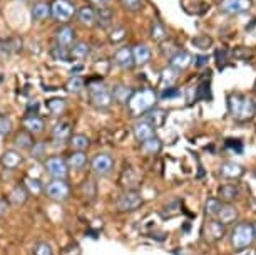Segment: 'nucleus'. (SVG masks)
Wrapping results in <instances>:
<instances>
[{"label":"nucleus","instance_id":"obj_1","mask_svg":"<svg viewBox=\"0 0 256 255\" xmlns=\"http://www.w3.org/2000/svg\"><path fill=\"white\" fill-rule=\"evenodd\" d=\"M228 111L231 118L238 123H248L254 118V101L250 99L248 96L240 93H231L228 96Z\"/></svg>","mask_w":256,"mask_h":255},{"label":"nucleus","instance_id":"obj_2","mask_svg":"<svg viewBox=\"0 0 256 255\" xmlns=\"http://www.w3.org/2000/svg\"><path fill=\"white\" fill-rule=\"evenodd\" d=\"M158 94L154 89L144 88L139 91H134L132 96L128 101V109L132 116H144L149 109L156 108Z\"/></svg>","mask_w":256,"mask_h":255},{"label":"nucleus","instance_id":"obj_3","mask_svg":"<svg viewBox=\"0 0 256 255\" xmlns=\"http://www.w3.org/2000/svg\"><path fill=\"white\" fill-rule=\"evenodd\" d=\"M254 242L253 225L248 222H240L231 230V245L234 250H244Z\"/></svg>","mask_w":256,"mask_h":255},{"label":"nucleus","instance_id":"obj_4","mask_svg":"<svg viewBox=\"0 0 256 255\" xmlns=\"http://www.w3.org/2000/svg\"><path fill=\"white\" fill-rule=\"evenodd\" d=\"M89 98H90V104H92L96 109H100V111L109 109L114 101L112 94H110V89L102 83L89 84Z\"/></svg>","mask_w":256,"mask_h":255},{"label":"nucleus","instance_id":"obj_5","mask_svg":"<svg viewBox=\"0 0 256 255\" xmlns=\"http://www.w3.org/2000/svg\"><path fill=\"white\" fill-rule=\"evenodd\" d=\"M142 201V196L138 190H126L116 200V208L120 213H129V211H136L138 208H141Z\"/></svg>","mask_w":256,"mask_h":255},{"label":"nucleus","instance_id":"obj_6","mask_svg":"<svg viewBox=\"0 0 256 255\" xmlns=\"http://www.w3.org/2000/svg\"><path fill=\"white\" fill-rule=\"evenodd\" d=\"M46 173L52 176V180H66L69 175V166L62 156H50L44 163Z\"/></svg>","mask_w":256,"mask_h":255},{"label":"nucleus","instance_id":"obj_7","mask_svg":"<svg viewBox=\"0 0 256 255\" xmlns=\"http://www.w3.org/2000/svg\"><path fill=\"white\" fill-rule=\"evenodd\" d=\"M46 195L54 201H66L70 196V186L66 180H52L44 186Z\"/></svg>","mask_w":256,"mask_h":255},{"label":"nucleus","instance_id":"obj_8","mask_svg":"<svg viewBox=\"0 0 256 255\" xmlns=\"http://www.w3.org/2000/svg\"><path fill=\"white\" fill-rule=\"evenodd\" d=\"M76 14V7L72 6L69 0H54L50 6V16L56 19L57 22H69Z\"/></svg>","mask_w":256,"mask_h":255},{"label":"nucleus","instance_id":"obj_9","mask_svg":"<svg viewBox=\"0 0 256 255\" xmlns=\"http://www.w3.org/2000/svg\"><path fill=\"white\" fill-rule=\"evenodd\" d=\"M253 7V0H221L220 11L228 16H240Z\"/></svg>","mask_w":256,"mask_h":255},{"label":"nucleus","instance_id":"obj_10","mask_svg":"<svg viewBox=\"0 0 256 255\" xmlns=\"http://www.w3.org/2000/svg\"><path fill=\"white\" fill-rule=\"evenodd\" d=\"M90 168H92V171L98 176L100 178L108 176L114 168V160L108 153H99V155H96L92 158V161H90Z\"/></svg>","mask_w":256,"mask_h":255},{"label":"nucleus","instance_id":"obj_11","mask_svg":"<svg viewBox=\"0 0 256 255\" xmlns=\"http://www.w3.org/2000/svg\"><path fill=\"white\" fill-rule=\"evenodd\" d=\"M132 133H134V138H136L139 144H141L142 141H146V139L156 136V128H154L149 121H146L144 118H141L139 121L134 123Z\"/></svg>","mask_w":256,"mask_h":255},{"label":"nucleus","instance_id":"obj_12","mask_svg":"<svg viewBox=\"0 0 256 255\" xmlns=\"http://www.w3.org/2000/svg\"><path fill=\"white\" fill-rule=\"evenodd\" d=\"M218 175L224 180H238L244 175V168L240 165V163H234V161H224L221 163L220 170H218Z\"/></svg>","mask_w":256,"mask_h":255},{"label":"nucleus","instance_id":"obj_13","mask_svg":"<svg viewBox=\"0 0 256 255\" xmlns=\"http://www.w3.org/2000/svg\"><path fill=\"white\" fill-rule=\"evenodd\" d=\"M192 61L194 59H192V56L188 51H178L176 54L169 57V67H172L178 72H182L192 64Z\"/></svg>","mask_w":256,"mask_h":255},{"label":"nucleus","instance_id":"obj_14","mask_svg":"<svg viewBox=\"0 0 256 255\" xmlns=\"http://www.w3.org/2000/svg\"><path fill=\"white\" fill-rule=\"evenodd\" d=\"M204 233H206L208 240H211V242H218V240H221L226 235V225L218 222L216 218H211L210 222L206 223Z\"/></svg>","mask_w":256,"mask_h":255},{"label":"nucleus","instance_id":"obj_15","mask_svg":"<svg viewBox=\"0 0 256 255\" xmlns=\"http://www.w3.org/2000/svg\"><path fill=\"white\" fill-rule=\"evenodd\" d=\"M114 62L120 69H132L134 67V57L131 47H119L114 52Z\"/></svg>","mask_w":256,"mask_h":255},{"label":"nucleus","instance_id":"obj_16","mask_svg":"<svg viewBox=\"0 0 256 255\" xmlns=\"http://www.w3.org/2000/svg\"><path fill=\"white\" fill-rule=\"evenodd\" d=\"M74 39H76V32H74V29L69 27V26H64V27H60L56 31L57 46L66 47V49H70V47L74 46Z\"/></svg>","mask_w":256,"mask_h":255},{"label":"nucleus","instance_id":"obj_17","mask_svg":"<svg viewBox=\"0 0 256 255\" xmlns=\"http://www.w3.org/2000/svg\"><path fill=\"white\" fill-rule=\"evenodd\" d=\"M24 129L26 131H28L30 134H38V133H42L44 131V119L42 118H38L37 114H27L26 118H24Z\"/></svg>","mask_w":256,"mask_h":255},{"label":"nucleus","instance_id":"obj_18","mask_svg":"<svg viewBox=\"0 0 256 255\" xmlns=\"http://www.w3.org/2000/svg\"><path fill=\"white\" fill-rule=\"evenodd\" d=\"M134 66H146L151 61V49L146 44H138L132 47Z\"/></svg>","mask_w":256,"mask_h":255},{"label":"nucleus","instance_id":"obj_19","mask_svg":"<svg viewBox=\"0 0 256 255\" xmlns=\"http://www.w3.org/2000/svg\"><path fill=\"white\" fill-rule=\"evenodd\" d=\"M218 196H220L221 201H224V203H231V201H234L240 196L238 185H234V183L221 185L220 190H218Z\"/></svg>","mask_w":256,"mask_h":255},{"label":"nucleus","instance_id":"obj_20","mask_svg":"<svg viewBox=\"0 0 256 255\" xmlns=\"http://www.w3.org/2000/svg\"><path fill=\"white\" fill-rule=\"evenodd\" d=\"M236 218H238V210H236L231 203H223L218 216H216V220L221 222L223 225L233 223V222H236Z\"/></svg>","mask_w":256,"mask_h":255},{"label":"nucleus","instance_id":"obj_21","mask_svg":"<svg viewBox=\"0 0 256 255\" xmlns=\"http://www.w3.org/2000/svg\"><path fill=\"white\" fill-rule=\"evenodd\" d=\"M24 161V156L20 155V151L16 150H7L2 155V165L7 170H16L17 166H20V163Z\"/></svg>","mask_w":256,"mask_h":255},{"label":"nucleus","instance_id":"obj_22","mask_svg":"<svg viewBox=\"0 0 256 255\" xmlns=\"http://www.w3.org/2000/svg\"><path fill=\"white\" fill-rule=\"evenodd\" d=\"M70 138V123L60 121L52 128V139L56 143H66Z\"/></svg>","mask_w":256,"mask_h":255},{"label":"nucleus","instance_id":"obj_23","mask_svg":"<svg viewBox=\"0 0 256 255\" xmlns=\"http://www.w3.org/2000/svg\"><path fill=\"white\" fill-rule=\"evenodd\" d=\"M132 93L134 91L131 88H128V86H124V84H116V86H112V89H110L112 99L118 101L119 104H128V101L132 96Z\"/></svg>","mask_w":256,"mask_h":255},{"label":"nucleus","instance_id":"obj_24","mask_svg":"<svg viewBox=\"0 0 256 255\" xmlns=\"http://www.w3.org/2000/svg\"><path fill=\"white\" fill-rule=\"evenodd\" d=\"M112 19H114V12L106 6V7H99L96 11V24L102 29H108L110 24H112Z\"/></svg>","mask_w":256,"mask_h":255},{"label":"nucleus","instance_id":"obj_25","mask_svg":"<svg viewBox=\"0 0 256 255\" xmlns=\"http://www.w3.org/2000/svg\"><path fill=\"white\" fill-rule=\"evenodd\" d=\"M161 150H162V143L158 136H152V138H149V139H146V141L141 143V151L148 156L158 155Z\"/></svg>","mask_w":256,"mask_h":255},{"label":"nucleus","instance_id":"obj_26","mask_svg":"<svg viewBox=\"0 0 256 255\" xmlns=\"http://www.w3.org/2000/svg\"><path fill=\"white\" fill-rule=\"evenodd\" d=\"M28 195H30V193L27 191L26 186H24V185H17L16 188L10 191V195H8V200H10L12 205L20 206V205H24L28 200Z\"/></svg>","mask_w":256,"mask_h":255},{"label":"nucleus","instance_id":"obj_27","mask_svg":"<svg viewBox=\"0 0 256 255\" xmlns=\"http://www.w3.org/2000/svg\"><path fill=\"white\" fill-rule=\"evenodd\" d=\"M67 166L72 168V170H82L88 163V156H86L84 151H72L69 158H67Z\"/></svg>","mask_w":256,"mask_h":255},{"label":"nucleus","instance_id":"obj_28","mask_svg":"<svg viewBox=\"0 0 256 255\" xmlns=\"http://www.w3.org/2000/svg\"><path fill=\"white\" fill-rule=\"evenodd\" d=\"M77 19H79V22L82 24V26H88V27L94 26L96 24V11L89 6L80 7L79 11H77Z\"/></svg>","mask_w":256,"mask_h":255},{"label":"nucleus","instance_id":"obj_29","mask_svg":"<svg viewBox=\"0 0 256 255\" xmlns=\"http://www.w3.org/2000/svg\"><path fill=\"white\" fill-rule=\"evenodd\" d=\"M69 144L72 151H86L90 144V139L86 134H74V136L69 138Z\"/></svg>","mask_w":256,"mask_h":255},{"label":"nucleus","instance_id":"obj_30","mask_svg":"<svg viewBox=\"0 0 256 255\" xmlns=\"http://www.w3.org/2000/svg\"><path fill=\"white\" fill-rule=\"evenodd\" d=\"M144 119L151 123L154 128H158V126H161V124L164 123V119H166V113L159 108H152L144 114Z\"/></svg>","mask_w":256,"mask_h":255},{"label":"nucleus","instance_id":"obj_31","mask_svg":"<svg viewBox=\"0 0 256 255\" xmlns=\"http://www.w3.org/2000/svg\"><path fill=\"white\" fill-rule=\"evenodd\" d=\"M66 108H67V103H66V99H62V98H52L47 101V109H49V113L52 116H60V114H64Z\"/></svg>","mask_w":256,"mask_h":255},{"label":"nucleus","instance_id":"obj_32","mask_svg":"<svg viewBox=\"0 0 256 255\" xmlns=\"http://www.w3.org/2000/svg\"><path fill=\"white\" fill-rule=\"evenodd\" d=\"M50 17V6L47 2H37L32 7V19L34 21H44Z\"/></svg>","mask_w":256,"mask_h":255},{"label":"nucleus","instance_id":"obj_33","mask_svg":"<svg viewBox=\"0 0 256 255\" xmlns=\"http://www.w3.org/2000/svg\"><path fill=\"white\" fill-rule=\"evenodd\" d=\"M89 44H86V42H76L74 46L69 49V54H70V59H86V57L89 56Z\"/></svg>","mask_w":256,"mask_h":255},{"label":"nucleus","instance_id":"obj_34","mask_svg":"<svg viewBox=\"0 0 256 255\" xmlns=\"http://www.w3.org/2000/svg\"><path fill=\"white\" fill-rule=\"evenodd\" d=\"M34 134H30L28 131H20L16 136V146L17 148H20V150H30V148L34 146Z\"/></svg>","mask_w":256,"mask_h":255},{"label":"nucleus","instance_id":"obj_35","mask_svg":"<svg viewBox=\"0 0 256 255\" xmlns=\"http://www.w3.org/2000/svg\"><path fill=\"white\" fill-rule=\"evenodd\" d=\"M224 201H221L220 198H208L206 203H204V213L206 216H210V218H216L221 210V206H223Z\"/></svg>","mask_w":256,"mask_h":255},{"label":"nucleus","instance_id":"obj_36","mask_svg":"<svg viewBox=\"0 0 256 255\" xmlns=\"http://www.w3.org/2000/svg\"><path fill=\"white\" fill-rule=\"evenodd\" d=\"M86 88V83H84V79L80 78V76H72V78L67 81V84H66V89L69 91L70 94H79L82 93Z\"/></svg>","mask_w":256,"mask_h":255},{"label":"nucleus","instance_id":"obj_37","mask_svg":"<svg viewBox=\"0 0 256 255\" xmlns=\"http://www.w3.org/2000/svg\"><path fill=\"white\" fill-rule=\"evenodd\" d=\"M178 74H180V72L174 71L172 67H166V69L162 71V74H161L162 89H164V88H171V86L174 84V81L178 79Z\"/></svg>","mask_w":256,"mask_h":255},{"label":"nucleus","instance_id":"obj_38","mask_svg":"<svg viewBox=\"0 0 256 255\" xmlns=\"http://www.w3.org/2000/svg\"><path fill=\"white\" fill-rule=\"evenodd\" d=\"M151 37H152V39L156 41V42L164 41V39L168 37L166 29H164L159 22H152V26H151Z\"/></svg>","mask_w":256,"mask_h":255},{"label":"nucleus","instance_id":"obj_39","mask_svg":"<svg viewBox=\"0 0 256 255\" xmlns=\"http://www.w3.org/2000/svg\"><path fill=\"white\" fill-rule=\"evenodd\" d=\"M32 255H54V250H52L50 243L37 242V243H34V247H32Z\"/></svg>","mask_w":256,"mask_h":255},{"label":"nucleus","instance_id":"obj_40","mask_svg":"<svg viewBox=\"0 0 256 255\" xmlns=\"http://www.w3.org/2000/svg\"><path fill=\"white\" fill-rule=\"evenodd\" d=\"M196 99L201 101V99H211V91H210V81H202V83L198 86L196 89Z\"/></svg>","mask_w":256,"mask_h":255},{"label":"nucleus","instance_id":"obj_41","mask_svg":"<svg viewBox=\"0 0 256 255\" xmlns=\"http://www.w3.org/2000/svg\"><path fill=\"white\" fill-rule=\"evenodd\" d=\"M52 56H54L56 61H64V62H70V54H69V49H66V47H60L57 46L52 49Z\"/></svg>","mask_w":256,"mask_h":255},{"label":"nucleus","instance_id":"obj_42","mask_svg":"<svg viewBox=\"0 0 256 255\" xmlns=\"http://www.w3.org/2000/svg\"><path fill=\"white\" fill-rule=\"evenodd\" d=\"M126 34H128V31H126L124 27H118V29H114V31L109 34V41H110V44H119V42H122V41L126 39Z\"/></svg>","mask_w":256,"mask_h":255},{"label":"nucleus","instance_id":"obj_43","mask_svg":"<svg viewBox=\"0 0 256 255\" xmlns=\"http://www.w3.org/2000/svg\"><path fill=\"white\" fill-rule=\"evenodd\" d=\"M191 42H192V46H196L198 49H201V51L210 49V47L212 46L211 37H208V36H200V37H194V39H192Z\"/></svg>","mask_w":256,"mask_h":255},{"label":"nucleus","instance_id":"obj_44","mask_svg":"<svg viewBox=\"0 0 256 255\" xmlns=\"http://www.w3.org/2000/svg\"><path fill=\"white\" fill-rule=\"evenodd\" d=\"M24 186L27 188L28 193H34V195H37L42 191V183L38 180H32V178H26V185Z\"/></svg>","mask_w":256,"mask_h":255},{"label":"nucleus","instance_id":"obj_45","mask_svg":"<svg viewBox=\"0 0 256 255\" xmlns=\"http://www.w3.org/2000/svg\"><path fill=\"white\" fill-rule=\"evenodd\" d=\"M120 6L129 12H138V11H141L142 2L141 0H120Z\"/></svg>","mask_w":256,"mask_h":255},{"label":"nucleus","instance_id":"obj_46","mask_svg":"<svg viewBox=\"0 0 256 255\" xmlns=\"http://www.w3.org/2000/svg\"><path fill=\"white\" fill-rule=\"evenodd\" d=\"M12 131V121L7 116L0 114V136H6Z\"/></svg>","mask_w":256,"mask_h":255},{"label":"nucleus","instance_id":"obj_47","mask_svg":"<svg viewBox=\"0 0 256 255\" xmlns=\"http://www.w3.org/2000/svg\"><path fill=\"white\" fill-rule=\"evenodd\" d=\"M178 96H181V91L178 89V88H164L162 89V93H161V99H174V98H178Z\"/></svg>","mask_w":256,"mask_h":255},{"label":"nucleus","instance_id":"obj_48","mask_svg":"<svg viewBox=\"0 0 256 255\" xmlns=\"http://www.w3.org/2000/svg\"><path fill=\"white\" fill-rule=\"evenodd\" d=\"M30 151H32V158H40L46 151V144L44 143H34Z\"/></svg>","mask_w":256,"mask_h":255},{"label":"nucleus","instance_id":"obj_49","mask_svg":"<svg viewBox=\"0 0 256 255\" xmlns=\"http://www.w3.org/2000/svg\"><path fill=\"white\" fill-rule=\"evenodd\" d=\"M208 61H210V57L204 56V54H200V56L194 57V66L196 67H204V66H208Z\"/></svg>","mask_w":256,"mask_h":255},{"label":"nucleus","instance_id":"obj_50","mask_svg":"<svg viewBox=\"0 0 256 255\" xmlns=\"http://www.w3.org/2000/svg\"><path fill=\"white\" fill-rule=\"evenodd\" d=\"M216 59H218V67H224V62H226V51H218L216 52Z\"/></svg>","mask_w":256,"mask_h":255},{"label":"nucleus","instance_id":"obj_51","mask_svg":"<svg viewBox=\"0 0 256 255\" xmlns=\"http://www.w3.org/2000/svg\"><path fill=\"white\" fill-rule=\"evenodd\" d=\"M90 2V6H94V7H106L109 4V0H89Z\"/></svg>","mask_w":256,"mask_h":255},{"label":"nucleus","instance_id":"obj_52","mask_svg":"<svg viewBox=\"0 0 256 255\" xmlns=\"http://www.w3.org/2000/svg\"><path fill=\"white\" fill-rule=\"evenodd\" d=\"M6 210H7V203L4 200H0V216L6 213Z\"/></svg>","mask_w":256,"mask_h":255},{"label":"nucleus","instance_id":"obj_53","mask_svg":"<svg viewBox=\"0 0 256 255\" xmlns=\"http://www.w3.org/2000/svg\"><path fill=\"white\" fill-rule=\"evenodd\" d=\"M251 225H253V232H254V238H256V222L251 223Z\"/></svg>","mask_w":256,"mask_h":255},{"label":"nucleus","instance_id":"obj_54","mask_svg":"<svg viewBox=\"0 0 256 255\" xmlns=\"http://www.w3.org/2000/svg\"><path fill=\"white\" fill-rule=\"evenodd\" d=\"M2 81H4V76H2V74H0V83H2Z\"/></svg>","mask_w":256,"mask_h":255},{"label":"nucleus","instance_id":"obj_55","mask_svg":"<svg viewBox=\"0 0 256 255\" xmlns=\"http://www.w3.org/2000/svg\"><path fill=\"white\" fill-rule=\"evenodd\" d=\"M253 175H254V178H256V170H254V173H253Z\"/></svg>","mask_w":256,"mask_h":255},{"label":"nucleus","instance_id":"obj_56","mask_svg":"<svg viewBox=\"0 0 256 255\" xmlns=\"http://www.w3.org/2000/svg\"><path fill=\"white\" fill-rule=\"evenodd\" d=\"M254 109H256V103H254Z\"/></svg>","mask_w":256,"mask_h":255}]
</instances>
